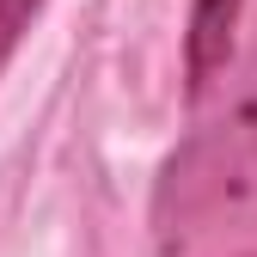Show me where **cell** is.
<instances>
[{
    "instance_id": "obj_2",
    "label": "cell",
    "mask_w": 257,
    "mask_h": 257,
    "mask_svg": "<svg viewBox=\"0 0 257 257\" xmlns=\"http://www.w3.org/2000/svg\"><path fill=\"white\" fill-rule=\"evenodd\" d=\"M239 7H245V0H196V7H190V31H184V80H190V98H208V86L227 74Z\"/></svg>"
},
{
    "instance_id": "obj_3",
    "label": "cell",
    "mask_w": 257,
    "mask_h": 257,
    "mask_svg": "<svg viewBox=\"0 0 257 257\" xmlns=\"http://www.w3.org/2000/svg\"><path fill=\"white\" fill-rule=\"evenodd\" d=\"M37 13H43V0H0V68L13 61V49L25 43V31H31Z\"/></svg>"
},
{
    "instance_id": "obj_1",
    "label": "cell",
    "mask_w": 257,
    "mask_h": 257,
    "mask_svg": "<svg viewBox=\"0 0 257 257\" xmlns=\"http://www.w3.org/2000/svg\"><path fill=\"white\" fill-rule=\"evenodd\" d=\"M257 227V55L202 128H190L153 184V239L196 251L220 233Z\"/></svg>"
},
{
    "instance_id": "obj_4",
    "label": "cell",
    "mask_w": 257,
    "mask_h": 257,
    "mask_svg": "<svg viewBox=\"0 0 257 257\" xmlns=\"http://www.w3.org/2000/svg\"><path fill=\"white\" fill-rule=\"evenodd\" d=\"M251 257H257V251H251Z\"/></svg>"
}]
</instances>
